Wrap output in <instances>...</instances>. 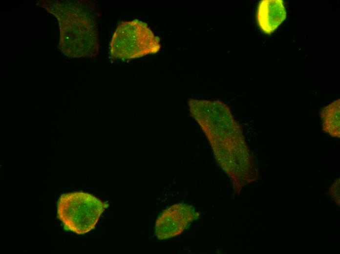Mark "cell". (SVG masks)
Wrapping results in <instances>:
<instances>
[{"label":"cell","instance_id":"8992f818","mask_svg":"<svg viewBox=\"0 0 340 254\" xmlns=\"http://www.w3.org/2000/svg\"><path fill=\"white\" fill-rule=\"evenodd\" d=\"M286 17L282 0H262L257 6V23L265 34L274 32Z\"/></svg>","mask_w":340,"mask_h":254},{"label":"cell","instance_id":"5b68a950","mask_svg":"<svg viewBox=\"0 0 340 254\" xmlns=\"http://www.w3.org/2000/svg\"><path fill=\"white\" fill-rule=\"evenodd\" d=\"M196 216L193 208L187 204L177 203L169 207L156 220V237L160 240H165L179 235Z\"/></svg>","mask_w":340,"mask_h":254},{"label":"cell","instance_id":"52a82bcc","mask_svg":"<svg viewBox=\"0 0 340 254\" xmlns=\"http://www.w3.org/2000/svg\"><path fill=\"white\" fill-rule=\"evenodd\" d=\"M340 99L333 101L320 112L322 130L334 137H340Z\"/></svg>","mask_w":340,"mask_h":254},{"label":"cell","instance_id":"ba28073f","mask_svg":"<svg viewBox=\"0 0 340 254\" xmlns=\"http://www.w3.org/2000/svg\"><path fill=\"white\" fill-rule=\"evenodd\" d=\"M328 193L329 195L337 203L340 205V179H336L329 188Z\"/></svg>","mask_w":340,"mask_h":254},{"label":"cell","instance_id":"3957f363","mask_svg":"<svg viewBox=\"0 0 340 254\" xmlns=\"http://www.w3.org/2000/svg\"><path fill=\"white\" fill-rule=\"evenodd\" d=\"M108 206L107 202L88 193H66L58 200L57 216L66 230L83 234L94 229Z\"/></svg>","mask_w":340,"mask_h":254},{"label":"cell","instance_id":"7a4b0ae2","mask_svg":"<svg viewBox=\"0 0 340 254\" xmlns=\"http://www.w3.org/2000/svg\"><path fill=\"white\" fill-rule=\"evenodd\" d=\"M38 3L58 20L59 47L64 55L69 58L96 56L98 34L92 5L80 0H40Z\"/></svg>","mask_w":340,"mask_h":254},{"label":"cell","instance_id":"277c9868","mask_svg":"<svg viewBox=\"0 0 340 254\" xmlns=\"http://www.w3.org/2000/svg\"><path fill=\"white\" fill-rule=\"evenodd\" d=\"M159 38L147 24L138 19L123 21L116 27L110 43V54L116 60H129L158 52Z\"/></svg>","mask_w":340,"mask_h":254},{"label":"cell","instance_id":"6da1fadb","mask_svg":"<svg viewBox=\"0 0 340 254\" xmlns=\"http://www.w3.org/2000/svg\"><path fill=\"white\" fill-rule=\"evenodd\" d=\"M191 116L205 133L215 159L231 180L235 193L257 180L258 171L242 129L229 106L216 100L188 101Z\"/></svg>","mask_w":340,"mask_h":254}]
</instances>
